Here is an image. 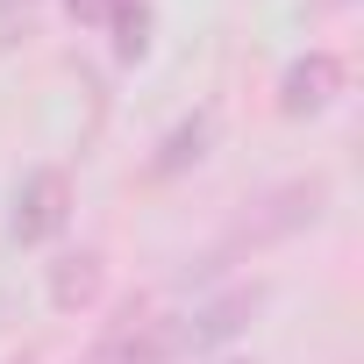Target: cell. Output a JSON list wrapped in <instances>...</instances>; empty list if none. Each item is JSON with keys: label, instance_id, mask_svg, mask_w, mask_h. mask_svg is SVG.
I'll list each match as a JSON object with an SVG mask.
<instances>
[{"label": "cell", "instance_id": "cell-1", "mask_svg": "<svg viewBox=\"0 0 364 364\" xmlns=\"http://www.w3.org/2000/svg\"><path fill=\"white\" fill-rule=\"evenodd\" d=\"M65 215H72V178H65L58 164L29 171L22 193H15V236H22V243H43V236L65 229Z\"/></svg>", "mask_w": 364, "mask_h": 364}, {"label": "cell", "instance_id": "cell-2", "mask_svg": "<svg viewBox=\"0 0 364 364\" xmlns=\"http://www.w3.org/2000/svg\"><path fill=\"white\" fill-rule=\"evenodd\" d=\"M171 343H178V328H164V321H122V328H107L79 364H164Z\"/></svg>", "mask_w": 364, "mask_h": 364}, {"label": "cell", "instance_id": "cell-3", "mask_svg": "<svg viewBox=\"0 0 364 364\" xmlns=\"http://www.w3.org/2000/svg\"><path fill=\"white\" fill-rule=\"evenodd\" d=\"M336 86H343V65H336L328 50H307V58L286 72V114H321V107L336 100Z\"/></svg>", "mask_w": 364, "mask_h": 364}, {"label": "cell", "instance_id": "cell-4", "mask_svg": "<svg viewBox=\"0 0 364 364\" xmlns=\"http://www.w3.org/2000/svg\"><path fill=\"white\" fill-rule=\"evenodd\" d=\"M50 300H58V307H86V300H100V257H93V250H86V257H65L58 279H50Z\"/></svg>", "mask_w": 364, "mask_h": 364}, {"label": "cell", "instance_id": "cell-5", "mask_svg": "<svg viewBox=\"0 0 364 364\" xmlns=\"http://www.w3.org/2000/svg\"><path fill=\"white\" fill-rule=\"evenodd\" d=\"M250 307H257V293H229V300H215L208 314H193L186 343H215V336H229V328H236V314H250Z\"/></svg>", "mask_w": 364, "mask_h": 364}, {"label": "cell", "instance_id": "cell-6", "mask_svg": "<svg viewBox=\"0 0 364 364\" xmlns=\"http://www.w3.org/2000/svg\"><path fill=\"white\" fill-rule=\"evenodd\" d=\"M208 129H215V107H200L193 122H178L171 129V143H164V157H157V171H178L186 157H200V143H208Z\"/></svg>", "mask_w": 364, "mask_h": 364}, {"label": "cell", "instance_id": "cell-7", "mask_svg": "<svg viewBox=\"0 0 364 364\" xmlns=\"http://www.w3.org/2000/svg\"><path fill=\"white\" fill-rule=\"evenodd\" d=\"M100 8H114V0H72V15H100Z\"/></svg>", "mask_w": 364, "mask_h": 364}]
</instances>
